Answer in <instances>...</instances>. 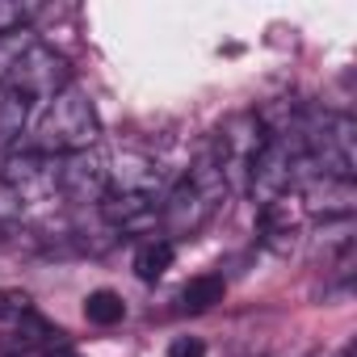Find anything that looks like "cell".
Returning <instances> with one entry per match:
<instances>
[{"instance_id": "cell-1", "label": "cell", "mask_w": 357, "mask_h": 357, "mask_svg": "<svg viewBox=\"0 0 357 357\" xmlns=\"http://www.w3.org/2000/svg\"><path fill=\"white\" fill-rule=\"evenodd\" d=\"M227 194H231V185H227V176H223V168L211 160V155H202L181 181H176L172 190H164V198H160V227H164V240L168 244H176V240H194L223 206H227Z\"/></svg>"}, {"instance_id": "cell-2", "label": "cell", "mask_w": 357, "mask_h": 357, "mask_svg": "<svg viewBox=\"0 0 357 357\" xmlns=\"http://www.w3.org/2000/svg\"><path fill=\"white\" fill-rule=\"evenodd\" d=\"M101 135V118L89 101V93H80L76 84H68L59 97L47 101V109L34 122V151L59 160V155H76L89 151Z\"/></svg>"}, {"instance_id": "cell-3", "label": "cell", "mask_w": 357, "mask_h": 357, "mask_svg": "<svg viewBox=\"0 0 357 357\" xmlns=\"http://www.w3.org/2000/svg\"><path fill=\"white\" fill-rule=\"evenodd\" d=\"M68 84H72V68H68V59H63L55 47L30 38V47H26V51L17 55V63L9 68V76H5V84H0V93H9V97L34 105V101H51V97H59Z\"/></svg>"}, {"instance_id": "cell-4", "label": "cell", "mask_w": 357, "mask_h": 357, "mask_svg": "<svg viewBox=\"0 0 357 357\" xmlns=\"http://www.w3.org/2000/svg\"><path fill=\"white\" fill-rule=\"evenodd\" d=\"M105 190H109V160L97 147L55 160V194L63 202H72V206H101Z\"/></svg>"}, {"instance_id": "cell-5", "label": "cell", "mask_w": 357, "mask_h": 357, "mask_svg": "<svg viewBox=\"0 0 357 357\" xmlns=\"http://www.w3.org/2000/svg\"><path fill=\"white\" fill-rule=\"evenodd\" d=\"M303 223H307V211L298 202V190H290V194H282V198H273V202L261 206V236L278 252H286L303 236Z\"/></svg>"}, {"instance_id": "cell-6", "label": "cell", "mask_w": 357, "mask_h": 357, "mask_svg": "<svg viewBox=\"0 0 357 357\" xmlns=\"http://www.w3.org/2000/svg\"><path fill=\"white\" fill-rule=\"evenodd\" d=\"M172 257H176V248H172L164 236H155V240H143V244L135 248V273H139L143 282H155V278H164V273H168Z\"/></svg>"}, {"instance_id": "cell-7", "label": "cell", "mask_w": 357, "mask_h": 357, "mask_svg": "<svg viewBox=\"0 0 357 357\" xmlns=\"http://www.w3.org/2000/svg\"><path fill=\"white\" fill-rule=\"evenodd\" d=\"M38 311H34V298L26 294V290H13V286H0V332H17V328H26L30 319H34Z\"/></svg>"}, {"instance_id": "cell-8", "label": "cell", "mask_w": 357, "mask_h": 357, "mask_svg": "<svg viewBox=\"0 0 357 357\" xmlns=\"http://www.w3.org/2000/svg\"><path fill=\"white\" fill-rule=\"evenodd\" d=\"M223 298V278L206 273V278H194L181 294H176V303H181V311H206Z\"/></svg>"}, {"instance_id": "cell-9", "label": "cell", "mask_w": 357, "mask_h": 357, "mask_svg": "<svg viewBox=\"0 0 357 357\" xmlns=\"http://www.w3.org/2000/svg\"><path fill=\"white\" fill-rule=\"evenodd\" d=\"M84 315H89V324L109 328V324H118V319L126 315V303H122L114 290H93V294L84 298Z\"/></svg>"}, {"instance_id": "cell-10", "label": "cell", "mask_w": 357, "mask_h": 357, "mask_svg": "<svg viewBox=\"0 0 357 357\" xmlns=\"http://www.w3.org/2000/svg\"><path fill=\"white\" fill-rule=\"evenodd\" d=\"M38 17L34 5H17V0H0V38L30 34V22Z\"/></svg>"}, {"instance_id": "cell-11", "label": "cell", "mask_w": 357, "mask_h": 357, "mask_svg": "<svg viewBox=\"0 0 357 357\" xmlns=\"http://www.w3.org/2000/svg\"><path fill=\"white\" fill-rule=\"evenodd\" d=\"M30 47V38L26 34H17V38H0V84H5V76H9V68L17 63V55Z\"/></svg>"}, {"instance_id": "cell-12", "label": "cell", "mask_w": 357, "mask_h": 357, "mask_svg": "<svg viewBox=\"0 0 357 357\" xmlns=\"http://www.w3.org/2000/svg\"><path fill=\"white\" fill-rule=\"evenodd\" d=\"M168 357H206V344L198 336H176L168 344Z\"/></svg>"}]
</instances>
